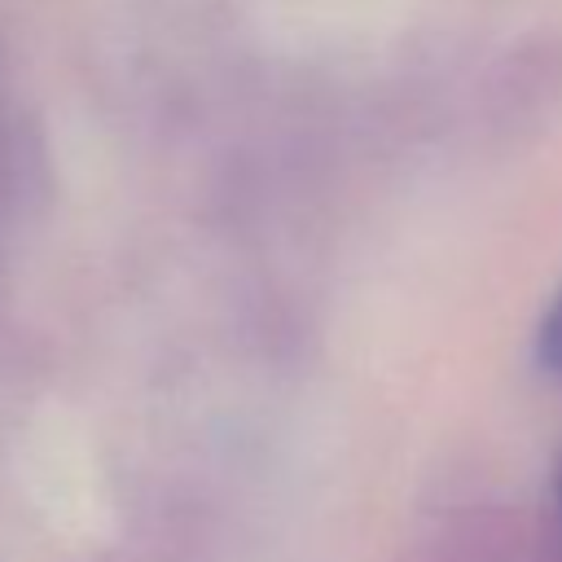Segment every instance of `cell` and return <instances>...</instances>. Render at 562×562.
Listing matches in <instances>:
<instances>
[{
    "label": "cell",
    "mask_w": 562,
    "mask_h": 562,
    "mask_svg": "<svg viewBox=\"0 0 562 562\" xmlns=\"http://www.w3.org/2000/svg\"><path fill=\"white\" fill-rule=\"evenodd\" d=\"M536 364L549 378H562V290H558L553 307L544 312V321L536 329Z\"/></svg>",
    "instance_id": "1"
},
{
    "label": "cell",
    "mask_w": 562,
    "mask_h": 562,
    "mask_svg": "<svg viewBox=\"0 0 562 562\" xmlns=\"http://www.w3.org/2000/svg\"><path fill=\"white\" fill-rule=\"evenodd\" d=\"M558 501H562V457H558Z\"/></svg>",
    "instance_id": "2"
}]
</instances>
